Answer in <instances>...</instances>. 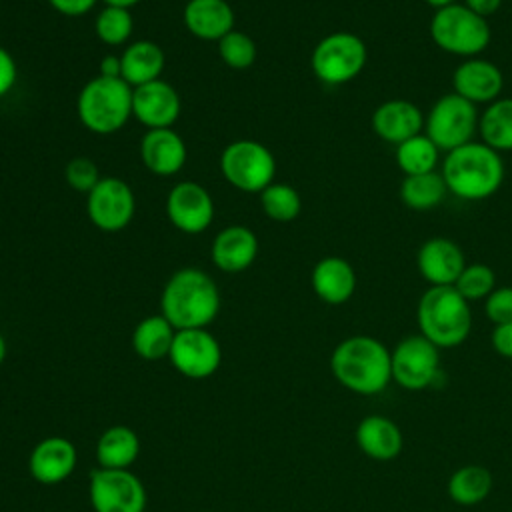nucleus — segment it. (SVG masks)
<instances>
[{"instance_id":"obj_1","label":"nucleus","mask_w":512,"mask_h":512,"mask_svg":"<svg viewBox=\"0 0 512 512\" xmlns=\"http://www.w3.org/2000/svg\"><path fill=\"white\" fill-rule=\"evenodd\" d=\"M220 310L216 282L198 268H182L164 284L160 314L176 328H206Z\"/></svg>"},{"instance_id":"obj_2","label":"nucleus","mask_w":512,"mask_h":512,"mask_svg":"<svg viewBox=\"0 0 512 512\" xmlns=\"http://www.w3.org/2000/svg\"><path fill=\"white\" fill-rule=\"evenodd\" d=\"M330 368L344 388L364 396L382 392L392 380L390 350L364 334L342 340L330 356Z\"/></svg>"},{"instance_id":"obj_3","label":"nucleus","mask_w":512,"mask_h":512,"mask_svg":"<svg viewBox=\"0 0 512 512\" xmlns=\"http://www.w3.org/2000/svg\"><path fill=\"white\" fill-rule=\"evenodd\" d=\"M442 178L448 192L462 200H484L492 196L504 180V162L500 152L484 142H468L446 152Z\"/></svg>"},{"instance_id":"obj_4","label":"nucleus","mask_w":512,"mask_h":512,"mask_svg":"<svg viewBox=\"0 0 512 512\" xmlns=\"http://www.w3.org/2000/svg\"><path fill=\"white\" fill-rule=\"evenodd\" d=\"M416 318L420 334L438 348L462 344L472 328L470 304L454 286H430L420 296Z\"/></svg>"},{"instance_id":"obj_5","label":"nucleus","mask_w":512,"mask_h":512,"mask_svg":"<svg viewBox=\"0 0 512 512\" xmlns=\"http://www.w3.org/2000/svg\"><path fill=\"white\" fill-rule=\"evenodd\" d=\"M134 88L122 78L96 76L78 94V118L94 134H112L132 116Z\"/></svg>"},{"instance_id":"obj_6","label":"nucleus","mask_w":512,"mask_h":512,"mask_svg":"<svg viewBox=\"0 0 512 512\" xmlns=\"http://www.w3.org/2000/svg\"><path fill=\"white\" fill-rule=\"evenodd\" d=\"M430 36L440 50L474 58L486 50L492 32L484 16L454 2L434 12L430 20Z\"/></svg>"},{"instance_id":"obj_7","label":"nucleus","mask_w":512,"mask_h":512,"mask_svg":"<svg viewBox=\"0 0 512 512\" xmlns=\"http://www.w3.org/2000/svg\"><path fill=\"white\" fill-rule=\"evenodd\" d=\"M368 62L364 40L352 32H332L324 36L312 50V72L330 86L354 80Z\"/></svg>"},{"instance_id":"obj_8","label":"nucleus","mask_w":512,"mask_h":512,"mask_svg":"<svg viewBox=\"0 0 512 512\" xmlns=\"http://www.w3.org/2000/svg\"><path fill=\"white\" fill-rule=\"evenodd\" d=\"M220 170L226 182L242 192H262L274 182V154L256 140H234L220 156Z\"/></svg>"},{"instance_id":"obj_9","label":"nucleus","mask_w":512,"mask_h":512,"mask_svg":"<svg viewBox=\"0 0 512 512\" xmlns=\"http://www.w3.org/2000/svg\"><path fill=\"white\" fill-rule=\"evenodd\" d=\"M478 108L456 92L440 96L424 118L426 136L438 150H454L472 142L478 130Z\"/></svg>"},{"instance_id":"obj_10","label":"nucleus","mask_w":512,"mask_h":512,"mask_svg":"<svg viewBox=\"0 0 512 512\" xmlns=\"http://www.w3.org/2000/svg\"><path fill=\"white\" fill-rule=\"evenodd\" d=\"M88 496L94 512H144L146 490L130 468H96Z\"/></svg>"},{"instance_id":"obj_11","label":"nucleus","mask_w":512,"mask_h":512,"mask_svg":"<svg viewBox=\"0 0 512 512\" xmlns=\"http://www.w3.org/2000/svg\"><path fill=\"white\" fill-rule=\"evenodd\" d=\"M392 380L406 390H424L434 382L440 370L438 346L422 334L406 336L390 352Z\"/></svg>"},{"instance_id":"obj_12","label":"nucleus","mask_w":512,"mask_h":512,"mask_svg":"<svg viewBox=\"0 0 512 512\" xmlns=\"http://www.w3.org/2000/svg\"><path fill=\"white\" fill-rule=\"evenodd\" d=\"M86 212L90 222L102 232H120L136 212V198L128 182L116 176L100 178L88 192Z\"/></svg>"},{"instance_id":"obj_13","label":"nucleus","mask_w":512,"mask_h":512,"mask_svg":"<svg viewBox=\"0 0 512 512\" xmlns=\"http://www.w3.org/2000/svg\"><path fill=\"white\" fill-rule=\"evenodd\" d=\"M168 358L182 376L202 380L220 368L222 350L206 328H186L176 330Z\"/></svg>"},{"instance_id":"obj_14","label":"nucleus","mask_w":512,"mask_h":512,"mask_svg":"<svg viewBox=\"0 0 512 512\" xmlns=\"http://www.w3.org/2000/svg\"><path fill=\"white\" fill-rule=\"evenodd\" d=\"M166 214L180 232L200 234L214 220V200L202 184L184 180L168 192Z\"/></svg>"},{"instance_id":"obj_15","label":"nucleus","mask_w":512,"mask_h":512,"mask_svg":"<svg viewBox=\"0 0 512 512\" xmlns=\"http://www.w3.org/2000/svg\"><path fill=\"white\" fill-rule=\"evenodd\" d=\"M180 96L162 78L142 84L132 92V116L148 130L172 128L180 116Z\"/></svg>"},{"instance_id":"obj_16","label":"nucleus","mask_w":512,"mask_h":512,"mask_svg":"<svg viewBox=\"0 0 512 512\" xmlns=\"http://www.w3.org/2000/svg\"><path fill=\"white\" fill-rule=\"evenodd\" d=\"M454 92L472 104H490L498 100L504 76L496 64L484 58H464L452 74Z\"/></svg>"},{"instance_id":"obj_17","label":"nucleus","mask_w":512,"mask_h":512,"mask_svg":"<svg viewBox=\"0 0 512 512\" xmlns=\"http://www.w3.org/2000/svg\"><path fill=\"white\" fill-rule=\"evenodd\" d=\"M416 266L430 286H454L466 266V258L454 240L436 236L418 248Z\"/></svg>"},{"instance_id":"obj_18","label":"nucleus","mask_w":512,"mask_h":512,"mask_svg":"<svg viewBox=\"0 0 512 512\" xmlns=\"http://www.w3.org/2000/svg\"><path fill=\"white\" fill-rule=\"evenodd\" d=\"M78 462L76 446L62 436L40 440L30 454V474L40 484H58L66 480Z\"/></svg>"},{"instance_id":"obj_19","label":"nucleus","mask_w":512,"mask_h":512,"mask_svg":"<svg viewBox=\"0 0 512 512\" xmlns=\"http://www.w3.org/2000/svg\"><path fill=\"white\" fill-rule=\"evenodd\" d=\"M424 128V116L420 108L402 98L382 102L372 114V130L376 136L390 144H402L404 140L420 134Z\"/></svg>"},{"instance_id":"obj_20","label":"nucleus","mask_w":512,"mask_h":512,"mask_svg":"<svg viewBox=\"0 0 512 512\" xmlns=\"http://www.w3.org/2000/svg\"><path fill=\"white\" fill-rule=\"evenodd\" d=\"M258 254V238L256 234L240 224L222 228L210 248V258L222 272H242L252 266Z\"/></svg>"},{"instance_id":"obj_21","label":"nucleus","mask_w":512,"mask_h":512,"mask_svg":"<svg viewBox=\"0 0 512 512\" xmlns=\"http://www.w3.org/2000/svg\"><path fill=\"white\" fill-rule=\"evenodd\" d=\"M140 156L152 174L172 176L186 162V144L172 128L148 130L140 142Z\"/></svg>"},{"instance_id":"obj_22","label":"nucleus","mask_w":512,"mask_h":512,"mask_svg":"<svg viewBox=\"0 0 512 512\" xmlns=\"http://www.w3.org/2000/svg\"><path fill=\"white\" fill-rule=\"evenodd\" d=\"M312 290L326 304H344L356 290V272L340 256H326L312 268Z\"/></svg>"},{"instance_id":"obj_23","label":"nucleus","mask_w":512,"mask_h":512,"mask_svg":"<svg viewBox=\"0 0 512 512\" xmlns=\"http://www.w3.org/2000/svg\"><path fill=\"white\" fill-rule=\"evenodd\" d=\"M184 24L200 40H220L234 30V10L226 0H190Z\"/></svg>"},{"instance_id":"obj_24","label":"nucleus","mask_w":512,"mask_h":512,"mask_svg":"<svg viewBox=\"0 0 512 512\" xmlns=\"http://www.w3.org/2000/svg\"><path fill=\"white\" fill-rule=\"evenodd\" d=\"M356 442L360 450L374 460H392L402 450V432L386 416H366L356 428Z\"/></svg>"},{"instance_id":"obj_25","label":"nucleus","mask_w":512,"mask_h":512,"mask_svg":"<svg viewBox=\"0 0 512 512\" xmlns=\"http://www.w3.org/2000/svg\"><path fill=\"white\" fill-rule=\"evenodd\" d=\"M120 62L122 80H126L132 88H138L160 78L166 58L162 48L152 40H134L122 52Z\"/></svg>"},{"instance_id":"obj_26","label":"nucleus","mask_w":512,"mask_h":512,"mask_svg":"<svg viewBox=\"0 0 512 512\" xmlns=\"http://www.w3.org/2000/svg\"><path fill=\"white\" fill-rule=\"evenodd\" d=\"M140 440L128 426H110L96 442V460L100 468H130L138 458Z\"/></svg>"},{"instance_id":"obj_27","label":"nucleus","mask_w":512,"mask_h":512,"mask_svg":"<svg viewBox=\"0 0 512 512\" xmlns=\"http://www.w3.org/2000/svg\"><path fill=\"white\" fill-rule=\"evenodd\" d=\"M176 328L162 316H146L132 332V348L144 360H162L170 354Z\"/></svg>"},{"instance_id":"obj_28","label":"nucleus","mask_w":512,"mask_h":512,"mask_svg":"<svg viewBox=\"0 0 512 512\" xmlns=\"http://www.w3.org/2000/svg\"><path fill=\"white\" fill-rule=\"evenodd\" d=\"M482 142L496 152L512 150V98L490 102L478 122Z\"/></svg>"},{"instance_id":"obj_29","label":"nucleus","mask_w":512,"mask_h":512,"mask_svg":"<svg viewBox=\"0 0 512 512\" xmlns=\"http://www.w3.org/2000/svg\"><path fill=\"white\" fill-rule=\"evenodd\" d=\"M446 192H448L446 182L442 174L436 170L426 174L404 176L400 184V198L412 210L436 208L444 200Z\"/></svg>"},{"instance_id":"obj_30","label":"nucleus","mask_w":512,"mask_h":512,"mask_svg":"<svg viewBox=\"0 0 512 512\" xmlns=\"http://www.w3.org/2000/svg\"><path fill=\"white\" fill-rule=\"evenodd\" d=\"M492 490V474L478 464L458 468L448 480V494L456 504L474 506Z\"/></svg>"},{"instance_id":"obj_31","label":"nucleus","mask_w":512,"mask_h":512,"mask_svg":"<svg viewBox=\"0 0 512 512\" xmlns=\"http://www.w3.org/2000/svg\"><path fill=\"white\" fill-rule=\"evenodd\" d=\"M438 148L426 134H416L396 146V164L404 176L426 174L436 168Z\"/></svg>"},{"instance_id":"obj_32","label":"nucleus","mask_w":512,"mask_h":512,"mask_svg":"<svg viewBox=\"0 0 512 512\" xmlns=\"http://www.w3.org/2000/svg\"><path fill=\"white\" fill-rule=\"evenodd\" d=\"M260 206L274 222H292L302 210L298 190L286 182H272L260 192Z\"/></svg>"},{"instance_id":"obj_33","label":"nucleus","mask_w":512,"mask_h":512,"mask_svg":"<svg viewBox=\"0 0 512 512\" xmlns=\"http://www.w3.org/2000/svg\"><path fill=\"white\" fill-rule=\"evenodd\" d=\"M94 30L102 44L120 46L130 40L132 30H134V18L128 8L106 6L98 12Z\"/></svg>"},{"instance_id":"obj_34","label":"nucleus","mask_w":512,"mask_h":512,"mask_svg":"<svg viewBox=\"0 0 512 512\" xmlns=\"http://www.w3.org/2000/svg\"><path fill=\"white\" fill-rule=\"evenodd\" d=\"M454 288L468 302L482 300V298L486 300L490 292L496 288V274L488 264H482V262L466 264L460 276L456 278Z\"/></svg>"},{"instance_id":"obj_35","label":"nucleus","mask_w":512,"mask_h":512,"mask_svg":"<svg viewBox=\"0 0 512 512\" xmlns=\"http://www.w3.org/2000/svg\"><path fill=\"white\" fill-rule=\"evenodd\" d=\"M218 52L226 66L234 70L250 68L256 60V44L254 40L240 30H230L226 36L218 40Z\"/></svg>"},{"instance_id":"obj_36","label":"nucleus","mask_w":512,"mask_h":512,"mask_svg":"<svg viewBox=\"0 0 512 512\" xmlns=\"http://www.w3.org/2000/svg\"><path fill=\"white\" fill-rule=\"evenodd\" d=\"M64 176H66V182L70 188L84 192V194H88L102 178L94 160H90L86 156L72 158L64 168Z\"/></svg>"},{"instance_id":"obj_37","label":"nucleus","mask_w":512,"mask_h":512,"mask_svg":"<svg viewBox=\"0 0 512 512\" xmlns=\"http://www.w3.org/2000/svg\"><path fill=\"white\" fill-rule=\"evenodd\" d=\"M484 310H486L488 320H490L494 326L512 322V288H510V286L494 288V290L490 292V296L486 298Z\"/></svg>"},{"instance_id":"obj_38","label":"nucleus","mask_w":512,"mask_h":512,"mask_svg":"<svg viewBox=\"0 0 512 512\" xmlns=\"http://www.w3.org/2000/svg\"><path fill=\"white\" fill-rule=\"evenodd\" d=\"M16 74H18V70H16V62H14L12 54L0 46V98L12 90V86L16 82Z\"/></svg>"},{"instance_id":"obj_39","label":"nucleus","mask_w":512,"mask_h":512,"mask_svg":"<svg viewBox=\"0 0 512 512\" xmlns=\"http://www.w3.org/2000/svg\"><path fill=\"white\" fill-rule=\"evenodd\" d=\"M490 340H492V348H494L500 356L512 358V322L494 326Z\"/></svg>"},{"instance_id":"obj_40","label":"nucleus","mask_w":512,"mask_h":512,"mask_svg":"<svg viewBox=\"0 0 512 512\" xmlns=\"http://www.w3.org/2000/svg\"><path fill=\"white\" fill-rule=\"evenodd\" d=\"M50 6L64 16H82L94 8L98 0H48Z\"/></svg>"},{"instance_id":"obj_41","label":"nucleus","mask_w":512,"mask_h":512,"mask_svg":"<svg viewBox=\"0 0 512 512\" xmlns=\"http://www.w3.org/2000/svg\"><path fill=\"white\" fill-rule=\"evenodd\" d=\"M502 0H464V6H468L472 12L488 18L490 14L498 12Z\"/></svg>"},{"instance_id":"obj_42","label":"nucleus","mask_w":512,"mask_h":512,"mask_svg":"<svg viewBox=\"0 0 512 512\" xmlns=\"http://www.w3.org/2000/svg\"><path fill=\"white\" fill-rule=\"evenodd\" d=\"M100 76H110V78H122V62L120 56L108 54L100 60Z\"/></svg>"},{"instance_id":"obj_43","label":"nucleus","mask_w":512,"mask_h":512,"mask_svg":"<svg viewBox=\"0 0 512 512\" xmlns=\"http://www.w3.org/2000/svg\"><path fill=\"white\" fill-rule=\"evenodd\" d=\"M106 2V6H118V8H132V6H136L138 2H142V0H104Z\"/></svg>"},{"instance_id":"obj_44","label":"nucleus","mask_w":512,"mask_h":512,"mask_svg":"<svg viewBox=\"0 0 512 512\" xmlns=\"http://www.w3.org/2000/svg\"><path fill=\"white\" fill-rule=\"evenodd\" d=\"M426 4L432 6V8H436V10H440V8H446V6L454 4V0H426Z\"/></svg>"},{"instance_id":"obj_45","label":"nucleus","mask_w":512,"mask_h":512,"mask_svg":"<svg viewBox=\"0 0 512 512\" xmlns=\"http://www.w3.org/2000/svg\"><path fill=\"white\" fill-rule=\"evenodd\" d=\"M6 352H8V344H6L4 336L0 334V364H2V362H4V358H6Z\"/></svg>"}]
</instances>
